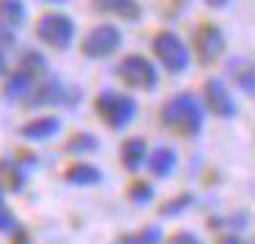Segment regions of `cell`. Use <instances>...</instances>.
I'll use <instances>...</instances> for the list:
<instances>
[{"label":"cell","instance_id":"obj_11","mask_svg":"<svg viewBox=\"0 0 255 244\" xmlns=\"http://www.w3.org/2000/svg\"><path fill=\"white\" fill-rule=\"evenodd\" d=\"M145 167L151 170L154 178H167L176 170V151L170 145H156L148 156H145Z\"/></svg>","mask_w":255,"mask_h":244},{"label":"cell","instance_id":"obj_20","mask_svg":"<svg viewBox=\"0 0 255 244\" xmlns=\"http://www.w3.org/2000/svg\"><path fill=\"white\" fill-rule=\"evenodd\" d=\"M192 203H195L192 195H189V192H181V195H176V198H170L165 206H159V214H162V217H178V214H184V211H187Z\"/></svg>","mask_w":255,"mask_h":244},{"label":"cell","instance_id":"obj_31","mask_svg":"<svg viewBox=\"0 0 255 244\" xmlns=\"http://www.w3.org/2000/svg\"><path fill=\"white\" fill-rule=\"evenodd\" d=\"M0 206H3V184H0Z\"/></svg>","mask_w":255,"mask_h":244},{"label":"cell","instance_id":"obj_26","mask_svg":"<svg viewBox=\"0 0 255 244\" xmlns=\"http://www.w3.org/2000/svg\"><path fill=\"white\" fill-rule=\"evenodd\" d=\"M181 3H187V0H170V6H173V8H167L165 14H170V17H176V14H181V8H184Z\"/></svg>","mask_w":255,"mask_h":244},{"label":"cell","instance_id":"obj_21","mask_svg":"<svg viewBox=\"0 0 255 244\" xmlns=\"http://www.w3.org/2000/svg\"><path fill=\"white\" fill-rule=\"evenodd\" d=\"M162 242V231L159 228H143L137 233H129V236H121L116 244H159Z\"/></svg>","mask_w":255,"mask_h":244},{"label":"cell","instance_id":"obj_23","mask_svg":"<svg viewBox=\"0 0 255 244\" xmlns=\"http://www.w3.org/2000/svg\"><path fill=\"white\" fill-rule=\"evenodd\" d=\"M22 72H28L30 77H33V74H44L47 72L44 55H41V52H36V50H28L22 55Z\"/></svg>","mask_w":255,"mask_h":244},{"label":"cell","instance_id":"obj_15","mask_svg":"<svg viewBox=\"0 0 255 244\" xmlns=\"http://www.w3.org/2000/svg\"><path fill=\"white\" fill-rule=\"evenodd\" d=\"M28 11H25L22 0H0V30H17L25 22Z\"/></svg>","mask_w":255,"mask_h":244},{"label":"cell","instance_id":"obj_25","mask_svg":"<svg viewBox=\"0 0 255 244\" xmlns=\"http://www.w3.org/2000/svg\"><path fill=\"white\" fill-rule=\"evenodd\" d=\"M167 244H203V242L189 231H178V233H173V236L167 239Z\"/></svg>","mask_w":255,"mask_h":244},{"label":"cell","instance_id":"obj_3","mask_svg":"<svg viewBox=\"0 0 255 244\" xmlns=\"http://www.w3.org/2000/svg\"><path fill=\"white\" fill-rule=\"evenodd\" d=\"M151 50H154V58L159 61V66L167 69L170 74H181L189 66V47L181 41L176 30H159L151 41Z\"/></svg>","mask_w":255,"mask_h":244},{"label":"cell","instance_id":"obj_27","mask_svg":"<svg viewBox=\"0 0 255 244\" xmlns=\"http://www.w3.org/2000/svg\"><path fill=\"white\" fill-rule=\"evenodd\" d=\"M217 244H244V242H242L239 236H233V233H231V236H220V242H217Z\"/></svg>","mask_w":255,"mask_h":244},{"label":"cell","instance_id":"obj_5","mask_svg":"<svg viewBox=\"0 0 255 244\" xmlns=\"http://www.w3.org/2000/svg\"><path fill=\"white\" fill-rule=\"evenodd\" d=\"M189 47H192L189 52L198 58V63L211 66V63H217L225 55V33H222V28L217 22H200L192 30Z\"/></svg>","mask_w":255,"mask_h":244},{"label":"cell","instance_id":"obj_12","mask_svg":"<svg viewBox=\"0 0 255 244\" xmlns=\"http://www.w3.org/2000/svg\"><path fill=\"white\" fill-rule=\"evenodd\" d=\"M61 132V118L58 116H41V118H33L22 126V137L33 140V143H41V140H50Z\"/></svg>","mask_w":255,"mask_h":244},{"label":"cell","instance_id":"obj_1","mask_svg":"<svg viewBox=\"0 0 255 244\" xmlns=\"http://www.w3.org/2000/svg\"><path fill=\"white\" fill-rule=\"evenodd\" d=\"M162 126L178 137H195L203 129V105L192 94H176L159 110Z\"/></svg>","mask_w":255,"mask_h":244},{"label":"cell","instance_id":"obj_10","mask_svg":"<svg viewBox=\"0 0 255 244\" xmlns=\"http://www.w3.org/2000/svg\"><path fill=\"white\" fill-rule=\"evenodd\" d=\"M91 6L102 14H113V17L124 19V22H134L143 14L137 0H91Z\"/></svg>","mask_w":255,"mask_h":244},{"label":"cell","instance_id":"obj_22","mask_svg":"<svg viewBox=\"0 0 255 244\" xmlns=\"http://www.w3.org/2000/svg\"><path fill=\"white\" fill-rule=\"evenodd\" d=\"M127 195H129V200H132V203L143 206V203H148V200L154 198V187H151V181H143V178H134V181L129 184Z\"/></svg>","mask_w":255,"mask_h":244},{"label":"cell","instance_id":"obj_32","mask_svg":"<svg viewBox=\"0 0 255 244\" xmlns=\"http://www.w3.org/2000/svg\"><path fill=\"white\" fill-rule=\"evenodd\" d=\"M47 3H63V0H47Z\"/></svg>","mask_w":255,"mask_h":244},{"label":"cell","instance_id":"obj_6","mask_svg":"<svg viewBox=\"0 0 255 244\" xmlns=\"http://www.w3.org/2000/svg\"><path fill=\"white\" fill-rule=\"evenodd\" d=\"M36 36L52 50H69L74 41V19L63 11H47L36 22Z\"/></svg>","mask_w":255,"mask_h":244},{"label":"cell","instance_id":"obj_17","mask_svg":"<svg viewBox=\"0 0 255 244\" xmlns=\"http://www.w3.org/2000/svg\"><path fill=\"white\" fill-rule=\"evenodd\" d=\"M25 167L19 165L17 159H0V181H6L8 189H14V192H19V189L25 187Z\"/></svg>","mask_w":255,"mask_h":244},{"label":"cell","instance_id":"obj_19","mask_svg":"<svg viewBox=\"0 0 255 244\" xmlns=\"http://www.w3.org/2000/svg\"><path fill=\"white\" fill-rule=\"evenodd\" d=\"M96 148H99V140L91 132H77V134H72V140L66 143V151L69 154H77V156L91 154V151H96Z\"/></svg>","mask_w":255,"mask_h":244},{"label":"cell","instance_id":"obj_14","mask_svg":"<svg viewBox=\"0 0 255 244\" xmlns=\"http://www.w3.org/2000/svg\"><path fill=\"white\" fill-rule=\"evenodd\" d=\"M145 156H148V145H145L143 137H127L121 143V165L127 170H137V167L145 165Z\"/></svg>","mask_w":255,"mask_h":244},{"label":"cell","instance_id":"obj_16","mask_svg":"<svg viewBox=\"0 0 255 244\" xmlns=\"http://www.w3.org/2000/svg\"><path fill=\"white\" fill-rule=\"evenodd\" d=\"M66 181L74 184V187H94V184L102 181V170L94 167L91 162H74L66 170Z\"/></svg>","mask_w":255,"mask_h":244},{"label":"cell","instance_id":"obj_29","mask_svg":"<svg viewBox=\"0 0 255 244\" xmlns=\"http://www.w3.org/2000/svg\"><path fill=\"white\" fill-rule=\"evenodd\" d=\"M231 0H206V6H211V8H225Z\"/></svg>","mask_w":255,"mask_h":244},{"label":"cell","instance_id":"obj_28","mask_svg":"<svg viewBox=\"0 0 255 244\" xmlns=\"http://www.w3.org/2000/svg\"><path fill=\"white\" fill-rule=\"evenodd\" d=\"M14 244H30V239H28V233H22V231H17V233H14Z\"/></svg>","mask_w":255,"mask_h":244},{"label":"cell","instance_id":"obj_9","mask_svg":"<svg viewBox=\"0 0 255 244\" xmlns=\"http://www.w3.org/2000/svg\"><path fill=\"white\" fill-rule=\"evenodd\" d=\"M228 77L233 80L239 91H244L247 96H255V61L253 58H231L228 61Z\"/></svg>","mask_w":255,"mask_h":244},{"label":"cell","instance_id":"obj_8","mask_svg":"<svg viewBox=\"0 0 255 244\" xmlns=\"http://www.w3.org/2000/svg\"><path fill=\"white\" fill-rule=\"evenodd\" d=\"M203 102H206V110H211V116H217V118H233L239 110L231 88L217 77L203 83Z\"/></svg>","mask_w":255,"mask_h":244},{"label":"cell","instance_id":"obj_13","mask_svg":"<svg viewBox=\"0 0 255 244\" xmlns=\"http://www.w3.org/2000/svg\"><path fill=\"white\" fill-rule=\"evenodd\" d=\"M30 105H58V102H66L69 88L61 83L58 77H50L39 85L36 91H30Z\"/></svg>","mask_w":255,"mask_h":244},{"label":"cell","instance_id":"obj_7","mask_svg":"<svg viewBox=\"0 0 255 244\" xmlns=\"http://www.w3.org/2000/svg\"><path fill=\"white\" fill-rule=\"evenodd\" d=\"M121 41H124L121 28H116V25H96V28H91L88 33L83 36L80 50H83L85 58L99 61V58H110L113 52L121 47Z\"/></svg>","mask_w":255,"mask_h":244},{"label":"cell","instance_id":"obj_30","mask_svg":"<svg viewBox=\"0 0 255 244\" xmlns=\"http://www.w3.org/2000/svg\"><path fill=\"white\" fill-rule=\"evenodd\" d=\"M6 74V55H3V50H0V77Z\"/></svg>","mask_w":255,"mask_h":244},{"label":"cell","instance_id":"obj_24","mask_svg":"<svg viewBox=\"0 0 255 244\" xmlns=\"http://www.w3.org/2000/svg\"><path fill=\"white\" fill-rule=\"evenodd\" d=\"M19 222L14 217V211H8L6 206H0V233H17Z\"/></svg>","mask_w":255,"mask_h":244},{"label":"cell","instance_id":"obj_2","mask_svg":"<svg viewBox=\"0 0 255 244\" xmlns=\"http://www.w3.org/2000/svg\"><path fill=\"white\" fill-rule=\"evenodd\" d=\"M94 107L96 116L110 129H127L134 121V113H137V102L129 94H121V91H102L96 96Z\"/></svg>","mask_w":255,"mask_h":244},{"label":"cell","instance_id":"obj_18","mask_svg":"<svg viewBox=\"0 0 255 244\" xmlns=\"http://www.w3.org/2000/svg\"><path fill=\"white\" fill-rule=\"evenodd\" d=\"M33 91V77L28 72H14L6 77V96L8 99H28V94Z\"/></svg>","mask_w":255,"mask_h":244},{"label":"cell","instance_id":"obj_4","mask_svg":"<svg viewBox=\"0 0 255 244\" xmlns=\"http://www.w3.org/2000/svg\"><path fill=\"white\" fill-rule=\"evenodd\" d=\"M116 77L134 91H154L156 83H159L156 66L145 55H137V52L121 58V63L116 66Z\"/></svg>","mask_w":255,"mask_h":244}]
</instances>
